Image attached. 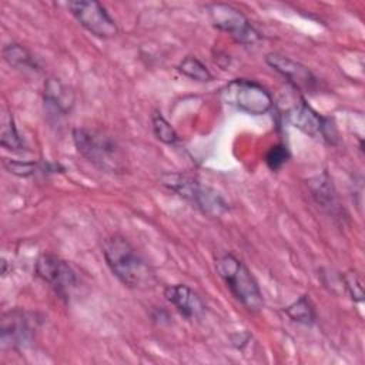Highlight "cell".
<instances>
[{
	"label": "cell",
	"mask_w": 365,
	"mask_h": 365,
	"mask_svg": "<svg viewBox=\"0 0 365 365\" xmlns=\"http://www.w3.org/2000/svg\"><path fill=\"white\" fill-rule=\"evenodd\" d=\"M103 255L110 271L125 287L133 289H145L155 284L153 268L125 237L114 234L104 238Z\"/></svg>",
	"instance_id": "cell-1"
},
{
	"label": "cell",
	"mask_w": 365,
	"mask_h": 365,
	"mask_svg": "<svg viewBox=\"0 0 365 365\" xmlns=\"http://www.w3.org/2000/svg\"><path fill=\"white\" fill-rule=\"evenodd\" d=\"M73 141L78 154L100 171L124 174L128 171V158L120 143L110 134L80 127L73 130Z\"/></svg>",
	"instance_id": "cell-2"
},
{
	"label": "cell",
	"mask_w": 365,
	"mask_h": 365,
	"mask_svg": "<svg viewBox=\"0 0 365 365\" xmlns=\"http://www.w3.org/2000/svg\"><path fill=\"white\" fill-rule=\"evenodd\" d=\"M215 269L244 308L250 312H258L262 308L264 299L258 282L241 259L232 254H222L215 259Z\"/></svg>",
	"instance_id": "cell-3"
},
{
	"label": "cell",
	"mask_w": 365,
	"mask_h": 365,
	"mask_svg": "<svg viewBox=\"0 0 365 365\" xmlns=\"http://www.w3.org/2000/svg\"><path fill=\"white\" fill-rule=\"evenodd\" d=\"M160 180L165 188L190 201L195 208L210 217H221L230 210L227 201L217 190L202 184L191 175L164 173Z\"/></svg>",
	"instance_id": "cell-4"
},
{
	"label": "cell",
	"mask_w": 365,
	"mask_h": 365,
	"mask_svg": "<svg viewBox=\"0 0 365 365\" xmlns=\"http://www.w3.org/2000/svg\"><path fill=\"white\" fill-rule=\"evenodd\" d=\"M220 98L224 104L251 115H262L272 107V97L268 90L247 78H235L227 83L220 90Z\"/></svg>",
	"instance_id": "cell-5"
},
{
	"label": "cell",
	"mask_w": 365,
	"mask_h": 365,
	"mask_svg": "<svg viewBox=\"0 0 365 365\" xmlns=\"http://www.w3.org/2000/svg\"><path fill=\"white\" fill-rule=\"evenodd\" d=\"M287 123L292 127L298 128L304 134L327 143L329 145H335L338 143V131L335 123L329 117L321 115L311 106L305 103V100H299L292 104L284 114Z\"/></svg>",
	"instance_id": "cell-6"
},
{
	"label": "cell",
	"mask_w": 365,
	"mask_h": 365,
	"mask_svg": "<svg viewBox=\"0 0 365 365\" xmlns=\"http://www.w3.org/2000/svg\"><path fill=\"white\" fill-rule=\"evenodd\" d=\"M208 14L215 29L228 33L240 44L248 46L261 40V34L252 27L250 20L231 4L212 3L208 6Z\"/></svg>",
	"instance_id": "cell-7"
},
{
	"label": "cell",
	"mask_w": 365,
	"mask_h": 365,
	"mask_svg": "<svg viewBox=\"0 0 365 365\" xmlns=\"http://www.w3.org/2000/svg\"><path fill=\"white\" fill-rule=\"evenodd\" d=\"M36 275L64 301H68L73 297V292L78 285L77 275L68 262L53 254H41L37 258Z\"/></svg>",
	"instance_id": "cell-8"
},
{
	"label": "cell",
	"mask_w": 365,
	"mask_h": 365,
	"mask_svg": "<svg viewBox=\"0 0 365 365\" xmlns=\"http://www.w3.org/2000/svg\"><path fill=\"white\" fill-rule=\"evenodd\" d=\"M67 7L76 20L93 36L98 38H111L118 33L114 19L108 14L106 7L96 0L68 1Z\"/></svg>",
	"instance_id": "cell-9"
},
{
	"label": "cell",
	"mask_w": 365,
	"mask_h": 365,
	"mask_svg": "<svg viewBox=\"0 0 365 365\" xmlns=\"http://www.w3.org/2000/svg\"><path fill=\"white\" fill-rule=\"evenodd\" d=\"M36 319L31 314L13 309L1 315L0 342L3 349H24L34 341Z\"/></svg>",
	"instance_id": "cell-10"
},
{
	"label": "cell",
	"mask_w": 365,
	"mask_h": 365,
	"mask_svg": "<svg viewBox=\"0 0 365 365\" xmlns=\"http://www.w3.org/2000/svg\"><path fill=\"white\" fill-rule=\"evenodd\" d=\"M267 64L281 74L295 90L312 94L318 90V78L304 64L279 53H269L265 57Z\"/></svg>",
	"instance_id": "cell-11"
},
{
	"label": "cell",
	"mask_w": 365,
	"mask_h": 365,
	"mask_svg": "<svg viewBox=\"0 0 365 365\" xmlns=\"http://www.w3.org/2000/svg\"><path fill=\"white\" fill-rule=\"evenodd\" d=\"M164 297L185 318H201L205 312V305L201 297L185 284L165 287Z\"/></svg>",
	"instance_id": "cell-12"
},
{
	"label": "cell",
	"mask_w": 365,
	"mask_h": 365,
	"mask_svg": "<svg viewBox=\"0 0 365 365\" xmlns=\"http://www.w3.org/2000/svg\"><path fill=\"white\" fill-rule=\"evenodd\" d=\"M74 104V93L71 88L60 83L58 80L50 78L44 87V107L48 117L60 120L66 117Z\"/></svg>",
	"instance_id": "cell-13"
},
{
	"label": "cell",
	"mask_w": 365,
	"mask_h": 365,
	"mask_svg": "<svg viewBox=\"0 0 365 365\" xmlns=\"http://www.w3.org/2000/svg\"><path fill=\"white\" fill-rule=\"evenodd\" d=\"M307 182H308L311 195L318 204V207H321L324 211H327L331 215H336L341 211L336 191L327 171L309 178Z\"/></svg>",
	"instance_id": "cell-14"
},
{
	"label": "cell",
	"mask_w": 365,
	"mask_h": 365,
	"mask_svg": "<svg viewBox=\"0 0 365 365\" xmlns=\"http://www.w3.org/2000/svg\"><path fill=\"white\" fill-rule=\"evenodd\" d=\"M284 312L294 322L301 324V325H307V327H311L317 319L315 308H314L311 299L307 295H301L299 298H297L292 304H289L288 307L284 308Z\"/></svg>",
	"instance_id": "cell-15"
},
{
	"label": "cell",
	"mask_w": 365,
	"mask_h": 365,
	"mask_svg": "<svg viewBox=\"0 0 365 365\" xmlns=\"http://www.w3.org/2000/svg\"><path fill=\"white\" fill-rule=\"evenodd\" d=\"M3 167L17 177H30L37 173H54L58 167L48 163H34V161H21V160H3Z\"/></svg>",
	"instance_id": "cell-16"
},
{
	"label": "cell",
	"mask_w": 365,
	"mask_h": 365,
	"mask_svg": "<svg viewBox=\"0 0 365 365\" xmlns=\"http://www.w3.org/2000/svg\"><path fill=\"white\" fill-rule=\"evenodd\" d=\"M0 144L3 148L10 151H26L27 145L23 137L19 134L14 120L10 114H6L1 121V133H0Z\"/></svg>",
	"instance_id": "cell-17"
},
{
	"label": "cell",
	"mask_w": 365,
	"mask_h": 365,
	"mask_svg": "<svg viewBox=\"0 0 365 365\" xmlns=\"http://www.w3.org/2000/svg\"><path fill=\"white\" fill-rule=\"evenodd\" d=\"M3 58L6 63L14 68H31L36 70L37 64L33 56L26 47L17 43H10L3 48Z\"/></svg>",
	"instance_id": "cell-18"
},
{
	"label": "cell",
	"mask_w": 365,
	"mask_h": 365,
	"mask_svg": "<svg viewBox=\"0 0 365 365\" xmlns=\"http://www.w3.org/2000/svg\"><path fill=\"white\" fill-rule=\"evenodd\" d=\"M177 70L182 76H185V77H188V78H191L194 81H198V83H208V81L212 80V74L210 73L207 66L204 63H201L194 56L184 57L180 61V64L177 66Z\"/></svg>",
	"instance_id": "cell-19"
},
{
	"label": "cell",
	"mask_w": 365,
	"mask_h": 365,
	"mask_svg": "<svg viewBox=\"0 0 365 365\" xmlns=\"http://www.w3.org/2000/svg\"><path fill=\"white\" fill-rule=\"evenodd\" d=\"M151 124H153V131L154 135L164 144H175L178 141V134L174 130V127L160 114L154 113L151 115Z\"/></svg>",
	"instance_id": "cell-20"
},
{
	"label": "cell",
	"mask_w": 365,
	"mask_h": 365,
	"mask_svg": "<svg viewBox=\"0 0 365 365\" xmlns=\"http://www.w3.org/2000/svg\"><path fill=\"white\" fill-rule=\"evenodd\" d=\"M289 158L288 148L284 144H274L265 154V164L271 171H278Z\"/></svg>",
	"instance_id": "cell-21"
},
{
	"label": "cell",
	"mask_w": 365,
	"mask_h": 365,
	"mask_svg": "<svg viewBox=\"0 0 365 365\" xmlns=\"http://www.w3.org/2000/svg\"><path fill=\"white\" fill-rule=\"evenodd\" d=\"M342 282L346 288V291L349 292L351 298L356 302H361L364 299V287H362V281L358 277L356 272H346L342 275Z\"/></svg>",
	"instance_id": "cell-22"
}]
</instances>
